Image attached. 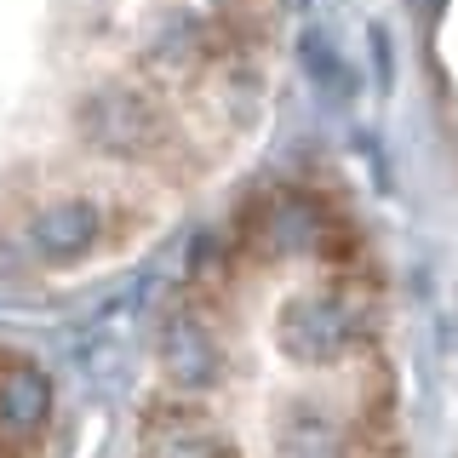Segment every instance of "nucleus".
<instances>
[{"label":"nucleus","instance_id":"nucleus-1","mask_svg":"<svg viewBox=\"0 0 458 458\" xmlns=\"http://www.w3.org/2000/svg\"><path fill=\"white\" fill-rule=\"evenodd\" d=\"M361 338V310L350 298H298L281 310V350L298 367H333Z\"/></svg>","mask_w":458,"mask_h":458},{"label":"nucleus","instance_id":"nucleus-2","mask_svg":"<svg viewBox=\"0 0 458 458\" xmlns=\"http://www.w3.org/2000/svg\"><path fill=\"white\" fill-rule=\"evenodd\" d=\"M81 126L104 155H143L155 138V109L143 86H98L81 104Z\"/></svg>","mask_w":458,"mask_h":458},{"label":"nucleus","instance_id":"nucleus-3","mask_svg":"<svg viewBox=\"0 0 458 458\" xmlns=\"http://www.w3.org/2000/svg\"><path fill=\"white\" fill-rule=\"evenodd\" d=\"M161 367L178 390H212L224 378V350L195 310H172L161 327Z\"/></svg>","mask_w":458,"mask_h":458},{"label":"nucleus","instance_id":"nucleus-4","mask_svg":"<svg viewBox=\"0 0 458 458\" xmlns=\"http://www.w3.org/2000/svg\"><path fill=\"white\" fill-rule=\"evenodd\" d=\"M252 229H258V241H264V252L304 258V252H321L327 247L333 218H327V207H321V200H310V195H281V200H269V207L252 218Z\"/></svg>","mask_w":458,"mask_h":458},{"label":"nucleus","instance_id":"nucleus-5","mask_svg":"<svg viewBox=\"0 0 458 458\" xmlns=\"http://www.w3.org/2000/svg\"><path fill=\"white\" fill-rule=\"evenodd\" d=\"M47 419H52V378L23 355H6L0 361V429L12 441H29Z\"/></svg>","mask_w":458,"mask_h":458},{"label":"nucleus","instance_id":"nucleus-6","mask_svg":"<svg viewBox=\"0 0 458 458\" xmlns=\"http://www.w3.org/2000/svg\"><path fill=\"white\" fill-rule=\"evenodd\" d=\"M104 235V212L92 200H64V207H47L40 218H29V247H35L47 264H69V258H86Z\"/></svg>","mask_w":458,"mask_h":458},{"label":"nucleus","instance_id":"nucleus-7","mask_svg":"<svg viewBox=\"0 0 458 458\" xmlns=\"http://www.w3.org/2000/svg\"><path fill=\"white\" fill-rule=\"evenodd\" d=\"M281 453L286 458H350V429L327 419L321 407H293L281 419Z\"/></svg>","mask_w":458,"mask_h":458},{"label":"nucleus","instance_id":"nucleus-8","mask_svg":"<svg viewBox=\"0 0 458 458\" xmlns=\"http://www.w3.org/2000/svg\"><path fill=\"white\" fill-rule=\"evenodd\" d=\"M298 52H304V64L315 69V81H321L327 92H350V69H344L338 52H327L321 35H304V47H298Z\"/></svg>","mask_w":458,"mask_h":458},{"label":"nucleus","instance_id":"nucleus-9","mask_svg":"<svg viewBox=\"0 0 458 458\" xmlns=\"http://www.w3.org/2000/svg\"><path fill=\"white\" fill-rule=\"evenodd\" d=\"M200 47V35H195V23H172L161 40L149 47V64H161V69H178V64H190Z\"/></svg>","mask_w":458,"mask_h":458}]
</instances>
